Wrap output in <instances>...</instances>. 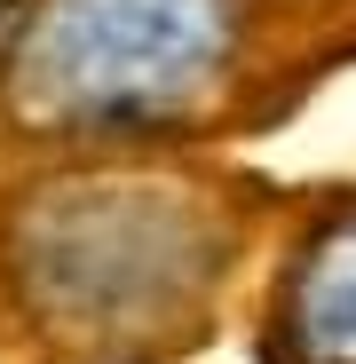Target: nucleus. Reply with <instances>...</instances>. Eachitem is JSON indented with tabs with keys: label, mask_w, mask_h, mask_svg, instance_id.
I'll return each mask as SVG.
<instances>
[{
	"label": "nucleus",
	"mask_w": 356,
	"mask_h": 364,
	"mask_svg": "<svg viewBox=\"0 0 356 364\" xmlns=\"http://www.w3.org/2000/svg\"><path fill=\"white\" fill-rule=\"evenodd\" d=\"M9 24H16V0H0V32H9Z\"/></svg>",
	"instance_id": "obj_4"
},
{
	"label": "nucleus",
	"mask_w": 356,
	"mask_h": 364,
	"mask_svg": "<svg viewBox=\"0 0 356 364\" xmlns=\"http://www.w3.org/2000/svg\"><path fill=\"white\" fill-rule=\"evenodd\" d=\"M261 364H356V198L293 230L261 293Z\"/></svg>",
	"instance_id": "obj_3"
},
{
	"label": "nucleus",
	"mask_w": 356,
	"mask_h": 364,
	"mask_svg": "<svg viewBox=\"0 0 356 364\" xmlns=\"http://www.w3.org/2000/svg\"><path fill=\"white\" fill-rule=\"evenodd\" d=\"M254 64L261 0H24L0 111L55 151H135L237 119Z\"/></svg>",
	"instance_id": "obj_2"
},
{
	"label": "nucleus",
	"mask_w": 356,
	"mask_h": 364,
	"mask_svg": "<svg viewBox=\"0 0 356 364\" xmlns=\"http://www.w3.org/2000/svg\"><path fill=\"white\" fill-rule=\"evenodd\" d=\"M254 182L198 166H55L0 198V348L143 364L214 341L254 246Z\"/></svg>",
	"instance_id": "obj_1"
}]
</instances>
